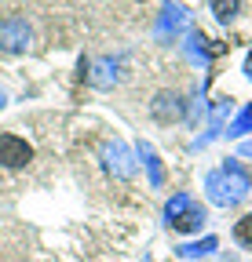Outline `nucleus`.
Returning <instances> with one entry per match:
<instances>
[{
  "mask_svg": "<svg viewBox=\"0 0 252 262\" xmlns=\"http://www.w3.org/2000/svg\"><path fill=\"white\" fill-rule=\"evenodd\" d=\"M248 193H252V175L241 168L238 160H227L223 168H216V171L205 175V196L216 208H238Z\"/></svg>",
  "mask_w": 252,
  "mask_h": 262,
  "instance_id": "obj_1",
  "label": "nucleus"
},
{
  "mask_svg": "<svg viewBox=\"0 0 252 262\" xmlns=\"http://www.w3.org/2000/svg\"><path fill=\"white\" fill-rule=\"evenodd\" d=\"M165 222H168L172 233H198V229L205 226V208L194 201L190 193H176L165 204Z\"/></svg>",
  "mask_w": 252,
  "mask_h": 262,
  "instance_id": "obj_2",
  "label": "nucleus"
},
{
  "mask_svg": "<svg viewBox=\"0 0 252 262\" xmlns=\"http://www.w3.org/2000/svg\"><path fill=\"white\" fill-rule=\"evenodd\" d=\"M29 160H33V146H29L22 135H15V131H0V168L18 171Z\"/></svg>",
  "mask_w": 252,
  "mask_h": 262,
  "instance_id": "obj_3",
  "label": "nucleus"
},
{
  "mask_svg": "<svg viewBox=\"0 0 252 262\" xmlns=\"http://www.w3.org/2000/svg\"><path fill=\"white\" fill-rule=\"evenodd\" d=\"M183 113H186V102H183V95L179 91H157L153 95V102H150V117L157 120V124H172V120H183Z\"/></svg>",
  "mask_w": 252,
  "mask_h": 262,
  "instance_id": "obj_4",
  "label": "nucleus"
},
{
  "mask_svg": "<svg viewBox=\"0 0 252 262\" xmlns=\"http://www.w3.org/2000/svg\"><path fill=\"white\" fill-rule=\"evenodd\" d=\"M29 22L22 15H8L4 22H0V48L4 51H26L29 48Z\"/></svg>",
  "mask_w": 252,
  "mask_h": 262,
  "instance_id": "obj_5",
  "label": "nucleus"
},
{
  "mask_svg": "<svg viewBox=\"0 0 252 262\" xmlns=\"http://www.w3.org/2000/svg\"><path fill=\"white\" fill-rule=\"evenodd\" d=\"M106 168H110V175H117V179H132V175H135V160H132V153H128V146H124V142H110V146H106Z\"/></svg>",
  "mask_w": 252,
  "mask_h": 262,
  "instance_id": "obj_6",
  "label": "nucleus"
},
{
  "mask_svg": "<svg viewBox=\"0 0 252 262\" xmlns=\"http://www.w3.org/2000/svg\"><path fill=\"white\" fill-rule=\"evenodd\" d=\"M121 62L117 58H103V62H95V77H91V84L95 88H113L117 80H121Z\"/></svg>",
  "mask_w": 252,
  "mask_h": 262,
  "instance_id": "obj_7",
  "label": "nucleus"
},
{
  "mask_svg": "<svg viewBox=\"0 0 252 262\" xmlns=\"http://www.w3.org/2000/svg\"><path fill=\"white\" fill-rule=\"evenodd\" d=\"M186 22V11L179 8V4H165V11H161V26H157V37H168V33H176L179 26Z\"/></svg>",
  "mask_w": 252,
  "mask_h": 262,
  "instance_id": "obj_8",
  "label": "nucleus"
},
{
  "mask_svg": "<svg viewBox=\"0 0 252 262\" xmlns=\"http://www.w3.org/2000/svg\"><path fill=\"white\" fill-rule=\"evenodd\" d=\"M216 237H205V241H198V244H183V248H176V255L179 258H198V255H212L216 251Z\"/></svg>",
  "mask_w": 252,
  "mask_h": 262,
  "instance_id": "obj_9",
  "label": "nucleus"
},
{
  "mask_svg": "<svg viewBox=\"0 0 252 262\" xmlns=\"http://www.w3.org/2000/svg\"><path fill=\"white\" fill-rule=\"evenodd\" d=\"M208 8L219 22H230L238 11H241V0H208Z\"/></svg>",
  "mask_w": 252,
  "mask_h": 262,
  "instance_id": "obj_10",
  "label": "nucleus"
},
{
  "mask_svg": "<svg viewBox=\"0 0 252 262\" xmlns=\"http://www.w3.org/2000/svg\"><path fill=\"white\" fill-rule=\"evenodd\" d=\"M139 153H143L146 168H150V182H153V186H161V182H165V171H161V160H157V153H153V149H150L146 142L139 146Z\"/></svg>",
  "mask_w": 252,
  "mask_h": 262,
  "instance_id": "obj_11",
  "label": "nucleus"
},
{
  "mask_svg": "<svg viewBox=\"0 0 252 262\" xmlns=\"http://www.w3.org/2000/svg\"><path fill=\"white\" fill-rule=\"evenodd\" d=\"M234 241H238L241 248H248V251H252V211H248V215H241V219L234 222Z\"/></svg>",
  "mask_w": 252,
  "mask_h": 262,
  "instance_id": "obj_12",
  "label": "nucleus"
},
{
  "mask_svg": "<svg viewBox=\"0 0 252 262\" xmlns=\"http://www.w3.org/2000/svg\"><path fill=\"white\" fill-rule=\"evenodd\" d=\"M245 131H252V106H245L238 113V120L230 124V135H245Z\"/></svg>",
  "mask_w": 252,
  "mask_h": 262,
  "instance_id": "obj_13",
  "label": "nucleus"
},
{
  "mask_svg": "<svg viewBox=\"0 0 252 262\" xmlns=\"http://www.w3.org/2000/svg\"><path fill=\"white\" fill-rule=\"evenodd\" d=\"M245 73L252 77V51H248V62H245Z\"/></svg>",
  "mask_w": 252,
  "mask_h": 262,
  "instance_id": "obj_14",
  "label": "nucleus"
},
{
  "mask_svg": "<svg viewBox=\"0 0 252 262\" xmlns=\"http://www.w3.org/2000/svg\"><path fill=\"white\" fill-rule=\"evenodd\" d=\"M241 153H245V157H252V142H245V146H241Z\"/></svg>",
  "mask_w": 252,
  "mask_h": 262,
  "instance_id": "obj_15",
  "label": "nucleus"
},
{
  "mask_svg": "<svg viewBox=\"0 0 252 262\" xmlns=\"http://www.w3.org/2000/svg\"><path fill=\"white\" fill-rule=\"evenodd\" d=\"M4 102H8V95H4V91H0V110H4Z\"/></svg>",
  "mask_w": 252,
  "mask_h": 262,
  "instance_id": "obj_16",
  "label": "nucleus"
}]
</instances>
